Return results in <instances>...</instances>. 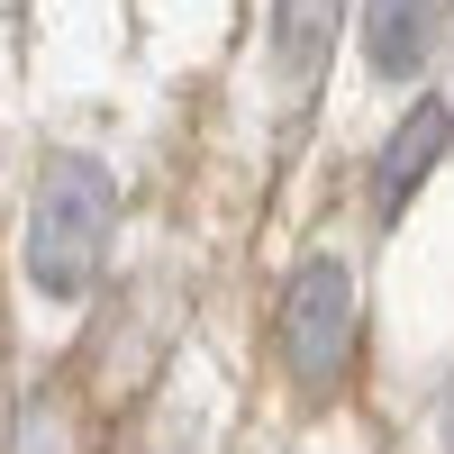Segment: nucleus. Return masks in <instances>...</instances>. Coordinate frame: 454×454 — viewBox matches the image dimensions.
<instances>
[{
    "mask_svg": "<svg viewBox=\"0 0 454 454\" xmlns=\"http://www.w3.org/2000/svg\"><path fill=\"white\" fill-rule=\"evenodd\" d=\"M109 246H119V173L82 145H55L36 164V192H27V282L46 300H91V282L109 273Z\"/></svg>",
    "mask_w": 454,
    "mask_h": 454,
    "instance_id": "1",
    "label": "nucleus"
},
{
    "mask_svg": "<svg viewBox=\"0 0 454 454\" xmlns=\"http://www.w3.org/2000/svg\"><path fill=\"white\" fill-rule=\"evenodd\" d=\"M273 336H282V372L300 382V400H336L355 372V273L336 254H309L282 282Z\"/></svg>",
    "mask_w": 454,
    "mask_h": 454,
    "instance_id": "2",
    "label": "nucleus"
},
{
    "mask_svg": "<svg viewBox=\"0 0 454 454\" xmlns=\"http://www.w3.org/2000/svg\"><path fill=\"white\" fill-rule=\"evenodd\" d=\"M445 155H454V109H445V100H409V119L382 137V155H372V192H364L372 218L391 227L409 200L427 192V173H436Z\"/></svg>",
    "mask_w": 454,
    "mask_h": 454,
    "instance_id": "3",
    "label": "nucleus"
},
{
    "mask_svg": "<svg viewBox=\"0 0 454 454\" xmlns=\"http://www.w3.org/2000/svg\"><path fill=\"white\" fill-rule=\"evenodd\" d=\"M454 0H364V64L372 82H419L445 46Z\"/></svg>",
    "mask_w": 454,
    "mask_h": 454,
    "instance_id": "4",
    "label": "nucleus"
},
{
    "mask_svg": "<svg viewBox=\"0 0 454 454\" xmlns=\"http://www.w3.org/2000/svg\"><path fill=\"white\" fill-rule=\"evenodd\" d=\"M336 27H346V0H273V73H282V91H318V73L336 55Z\"/></svg>",
    "mask_w": 454,
    "mask_h": 454,
    "instance_id": "5",
    "label": "nucleus"
},
{
    "mask_svg": "<svg viewBox=\"0 0 454 454\" xmlns=\"http://www.w3.org/2000/svg\"><path fill=\"white\" fill-rule=\"evenodd\" d=\"M436 436H445V454H454V382H445V409H436Z\"/></svg>",
    "mask_w": 454,
    "mask_h": 454,
    "instance_id": "6",
    "label": "nucleus"
}]
</instances>
